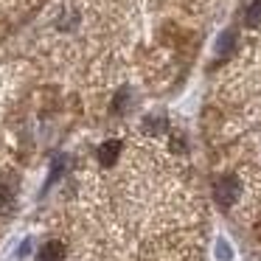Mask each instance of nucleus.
Returning a JSON list of instances; mask_svg holds the SVG:
<instances>
[{
  "instance_id": "f257e3e1",
  "label": "nucleus",
  "mask_w": 261,
  "mask_h": 261,
  "mask_svg": "<svg viewBox=\"0 0 261 261\" xmlns=\"http://www.w3.org/2000/svg\"><path fill=\"white\" fill-rule=\"evenodd\" d=\"M239 194H242V182H239V177L225 174L222 180H216L214 197H216V202H219L222 208H230V205L239 199Z\"/></svg>"
},
{
  "instance_id": "f03ea898",
  "label": "nucleus",
  "mask_w": 261,
  "mask_h": 261,
  "mask_svg": "<svg viewBox=\"0 0 261 261\" xmlns=\"http://www.w3.org/2000/svg\"><path fill=\"white\" fill-rule=\"evenodd\" d=\"M37 261H65V244L62 242H45L37 253Z\"/></svg>"
},
{
  "instance_id": "7ed1b4c3",
  "label": "nucleus",
  "mask_w": 261,
  "mask_h": 261,
  "mask_svg": "<svg viewBox=\"0 0 261 261\" xmlns=\"http://www.w3.org/2000/svg\"><path fill=\"white\" fill-rule=\"evenodd\" d=\"M118 152H121V143L118 141L101 143V149H98V160H101V166H113L115 160H118Z\"/></svg>"
},
{
  "instance_id": "20e7f679",
  "label": "nucleus",
  "mask_w": 261,
  "mask_h": 261,
  "mask_svg": "<svg viewBox=\"0 0 261 261\" xmlns=\"http://www.w3.org/2000/svg\"><path fill=\"white\" fill-rule=\"evenodd\" d=\"M244 25H247V29L261 25V0H253L247 6V12H244Z\"/></svg>"
},
{
  "instance_id": "39448f33",
  "label": "nucleus",
  "mask_w": 261,
  "mask_h": 261,
  "mask_svg": "<svg viewBox=\"0 0 261 261\" xmlns=\"http://www.w3.org/2000/svg\"><path fill=\"white\" fill-rule=\"evenodd\" d=\"M233 42H236V34H233V31H225V34L219 37V45H216V51L219 54H227L233 48Z\"/></svg>"
},
{
  "instance_id": "423d86ee",
  "label": "nucleus",
  "mask_w": 261,
  "mask_h": 261,
  "mask_svg": "<svg viewBox=\"0 0 261 261\" xmlns=\"http://www.w3.org/2000/svg\"><path fill=\"white\" fill-rule=\"evenodd\" d=\"M216 255H219L222 261H230V258H233V250H230V244H227L225 239H222V242L216 244Z\"/></svg>"
},
{
  "instance_id": "0eeeda50",
  "label": "nucleus",
  "mask_w": 261,
  "mask_h": 261,
  "mask_svg": "<svg viewBox=\"0 0 261 261\" xmlns=\"http://www.w3.org/2000/svg\"><path fill=\"white\" fill-rule=\"evenodd\" d=\"M9 208H12V194H9L6 188L0 186V214H6Z\"/></svg>"
}]
</instances>
